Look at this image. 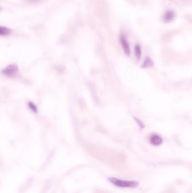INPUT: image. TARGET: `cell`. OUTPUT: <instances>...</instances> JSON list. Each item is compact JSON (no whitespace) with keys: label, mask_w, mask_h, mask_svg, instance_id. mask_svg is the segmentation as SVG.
I'll list each match as a JSON object with an SVG mask.
<instances>
[{"label":"cell","mask_w":192,"mask_h":193,"mask_svg":"<svg viewBox=\"0 0 192 193\" xmlns=\"http://www.w3.org/2000/svg\"><path fill=\"white\" fill-rule=\"evenodd\" d=\"M11 33V30L6 27L0 26V36H8Z\"/></svg>","instance_id":"8992f818"},{"label":"cell","mask_w":192,"mask_h":193,"mask_svg":"<svg viewBox=\"0 0 192 193\" xmlns=\"http://www.w3.org/2000/svg\"><path fill=\"white\" fill-rule=\"evenodd\" d=\"M135 120L137 121V122L138 123V124H139V125H140V127H142V128L144 127V124H143V123H142V122L140 120L138 119H136Z\"/></svg>","instance_id":"30bf717a"},{"label":"cell","mask_w":192,"mask_h":193,"mask_svg":"<svg viewBox=\"0 0 192 193\" xmlns=\"http://www.w3.org/2000/svg\"><path fill=\"white\" fill-rule=\"evenodd\" d=\"M120 41H121V43L122 45L124 53L127 56H130V48L129 44L126 40V37L123 35H121L120 37Z\"/></svg>","instance_id":"3957f363"},{"label":"cell","mask_w":192,"mask_h":193,"mask_svg":"<svg viewBox=\"0 0 192 193\" xmlns=\"http://www.w3.org/2000/svg\"><path fill=\"white\" fill-rule=\"evenodd\" d=\"M162 142V138L157 134H153L150 138V142L154 146H159Z\"/></svg>","instance_id":"277c9868"},{"label":"cell","mask_w":192,"mask_h":193,"mask_svg":"<svg viewBox=\"0 0 192 193\" xmlns=\"http://www.w3.org/2000/svg\"><path fill=\"white\" fill-rule=\"evenodd\" d=\"M3 75L10 78H14L18 75L19 68L15 64H9L2 71Z\"/></svg>","instance_id":"7a4b0ae2"},{"label":"cell","mask_w":192,"mask_h":193,"mask_svg":"<svg viewBox=\"0 0 192 193\" xmlns=\"http://www.w3.org/2000/svg\"><path fill=\"white\" fill-rule=\"evenodd\" d=\"M28 106L34 113H37V107L33 102H29Z\"/></svg>","instance_id":"9c48e42d"},{"label":"cell","mask_w":192,"mask_h":193,"mask_svg":"<svg viewBox=\"0 0 192 193\" xmlns=\"http://www.w3.org/2000/svg\"><path fill=\"white\" fill-rule=\"evenodd\" d=\"M135 57L138 60H140L141 58V54H142V50L141 47L139 45H136L135 47Z\"/></svg>","instance_id":"52a82bcc"},{"label":"cell","mask_w":192,"mask_h":193,"mask_svg":"<svg viewBox=\"0 0 192 193\" xmlns=\"http://www.w3.org/2000/svg\"><path fill=\"white\" fill-rule=\"evenodd\" d=\"M175 18V13L172 11H166L163 17V19L165 22H170L171 21H172Z\"/></svg>","instance_id":"5b68a950"},{"label":"cell","mask_w":192,"mask_h":193,"mask_svg":"<svg viewBox=\"0 0 192 193\" xmlns=\"http://www.w3.org/2000/svg\"><path fill=\"white\" fill-rule=\"evenodd\" d=\"M110 181L114 185L121 187H136L138 186V183L135 181L119 180L115 178H110Z\"/></svg>","instance_id":"6da1fadb"},{"label":"cell","mask_w":192,"mask_h":193,"mask_svg":"<svg viewBox=\"0 0 192 193\" xmlns=\"http://www.w3.org/2000/svg\"><path fill=\"white\" fill-rule=\"evenodd\" d=\"M153 65V62L151 59H150L149 58H146V60H144V62L143 64V67L148 68V67L152 66Z\"/></svg>","instance_id":"ba28073f"}]
</instances>
